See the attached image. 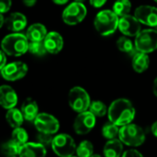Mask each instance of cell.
I'll use <instances>...</instances> for the list:
<instances>
[{
    "label": "cell",
    "mask_w": 157,
    "mask_h": 157,
    "mask_svg": "<svg viewBox=\"0 0 157 157\" xmlns=\"http://www.w3.org/2000/svg\"><path fill=\"white\" fill-rule=\"evenodd\" d=\"M18 101L17 94L13 87L7 85L0 86V104L6 109L16 108Z\"/></svg>",
    "instance_id": "14"
},
{
    "label": "cell",
    "mask_w": 157,
    "mask_h": 157,
    "mask_svg": "<svg viewBox=\"0 0 157 157\" xmlns=\"http://www.w3.org/2000/svg\"><path fill=\"white\" fill-rule=\"evenodd\" d=\"M87 9L82 3L73 2L67 6L62 14L63 21L70 26H75L81 23L86 17Z\"/></svg>",
    "instance_id": "8"
},
{
    "label": "cell",
    "mask_w": 157,
    "mask_h": 157,
    "mask_svg": "<svg viewBox=\"0 0 157 157\" xmlns=\"http://www.w3.org/2000/svg\"><path fill=\"white\" fill-rule=\"evenodd\" d=\"M33 123L39 132L54 135L58 132L60 129L59 121L54 116L46 112L40 113L33 121Z\"/></svg>",
    "instance_id": "9"
},
{
    "label": "cell",
    "mask_w": 157,
    "mask_h": 157,
    "mask_svg": "<svg viewBox=\"0 0 157 157\" xmlns=\"http://www.w3.org/2000/svg\"><path fill=\"white\" fill-rule=\"evenodd\" d=\"M96 118H101L103 116H105L106 114L108 115V111H109V108H107L106 104L100 100H95L91 102V105L89 107L88 109Z\"/></svg>",
    "instance_id": "27"
},
{
    "label": "cell",
    "mask_w": 157,
    "mask_h": 157,
    "mask_svg": "<svg viewBox=\"0 0 157 157\" xmlns=\"http://www.w3.org/2000/svg\"><path fill=\"white\" fill-rule=\"evenodd\" d=\"M21 145L10 139L2 144V153L5 156H17L19 154Z\"/></svg>",
    "instance_id": "25"
},
{
    "label": "cell",
    "mask_w": 157,
    "mask_h": 157,
    "mask_svg": "<svg viewBox=\"0 0 157 157\" xmlns=\"http://www.w3.org/2000/svg\"><path fill=\"white\" fill-rule=\"evenodd\" d=\"M37 1H38V0H22L23 4H24L26 6H28V7H32V6H34L36 5Z\"/></svg>",
    "instance_id": "36"
},
{
    "label": "cell",
    "mask_w": 157,
    "mask_h": 157,
    "mask_svg": "<svg viewBox=\"0 0 157 157\" xmlns=\"http://www.w3.org/2000/svg\"><path fill=\"white\" fill-rule=\"evenodd\" d=\"M7 64L6 63V54L1 50V63H0V69L4 68Z\"/></svg>",
    "instance_id": "35"
},
{
    "label": "cell",
    "mask_w": 157,
    "mask_h": 157,
    "mask_svg": "<svg viewBox=\"0 0 157 157\" xmlns=\"http://www.w3.org/2000/svg\"><path fill=\"white\" fill-rule=\"evenodd\" d=\"M52 1L56 5H65L66 3L69 2V0H52Z\"/></svg>",
    "instance_id": "38"
},
{
    "label": "cell",
    "mask_w": 157,
    "mask_h": 157,
    "mask_svg": "<svg viewBox=\"0 0 157 157\" xmlns=\"http://www.w3.org/2000/svg\"><path fill=\"white\" fill-rule=\"evenodd\" d=\"M96 126V117L89 111L78 113L74 121V131L78 135L89 133Z\"/></svg>",
    "instance_id": "11"
},
{
    "label": "cell",
    "mask_w": 157,
    "mask_h": 157,
    "mask_svg": "<svg viewBox=\"0 0 157 157\" xmlns=\"http://www.w3.org/2000/svg\"><path fill=\"white\" fill-rule=\"evenodd\" d=\"M77 157H91L94 155V146L91 142L85 140L82 141L76 147Z\"/></svg>",
    "instance_id": "26"
},
{
    "label": "cell",
    "mask_w": 157,
    "mask_h": 157,
    "mask_svg": "<svg viewBox=\"0 0 157 157\" xmlns=\"http://www.w3.org/2000/svg\"><path fill=\"white\" fill-rule=\"evenodd\" d=\"M119 29L128 37H136L142 31V23L133 15H127L120 18Z\"/></svg>",
    "instance_id": "12"
},
{
    "label": "cell",
    "mask_w": 157,
    "mask_h": 157,
    "mask_svg": "<svg viewBox=\"0 0 157 157\" xmlns=\"http://www.w3.org/2000/svg\"><path fill=\"white\" fill-rule=\"evenodd\" d=\"M29 52L36 56H43L48 53L43 41H29Z\"/></svg>",
    "instance_id": "30"
},
{
    "label": "cell",
    "mask_w": 157,
    "mask_h": 157,
    "mask_svg": "<svg viewBox=\"0 0 157 157\" xmlns=\"http://www.w3.org/2000/svg\"><path fill=\"white\" fill-rule=\"evenodd\" d=\"M5 25L12 33H17L27 27V17L20 12H13L6 18Z\"/></svg>",
    "instance_id": "15"
},
{
    "label": "cell",
    "mask_w": 157,
    "mask_h": 157,
    "mask_svg": "<svg viewBox=\"0 0 157 157\" xmlns=\"http://www.w3.org/2000/svg\"><path fill=\"white\" fill-rule=\"evenodd\" d=\"M20 110L24 116V119L28 121H34L40 114L38 103L32 98H27L23 101Z\"/></svg>",
    "instance_id": "18"
},
{
    "label": "cell",
    "mask_w": 157,
    "mask_h": 157,
    "mask_svg": "<svg viewBox=\"0 0 157 157\" xmlns=\"http://www.w3.org/2000/svg\"><path fill=\"white\" fill-rule=\"evenodd\" d=\"M151 131H152V133L155 137L157 138V121L155 122H154L151 126Z\"/></svg>",
    "instance_id": "37"
},
{
    "label": "cell",
    "mask_w": 157,
    "mask_h": 157,
    "mask_svg": "<svg viewBox=\"0 0 157 157\" xmlns=\"http://www.w3.org/2000/svg\"><path fill=\"white\" fill-rule=\"evenodd\" d=\"M47 155L46 147L39 143H27L21 146L19 157H45Z\"/></svg>",
    "instance_id": "17"
},
{
    "label": "cell",
    "mask_w": 157,
    "mask_h": 157,
    "mask_svg": "<svg viewBox=\"0 0 157 157\" xmlns=\"http://www.w3.org/2000/svg\"><path fill=\"white\" fill-rule=\"evenodd\" d=\"M153 92H154V95L157 98V77L155 79L154 81V85H153Z\"/></svg>",
    "instance_id": "39"
},
{
    "label": "cell",
    "mask_w": 157,
    "mask_h": 157,
    "mask_svg": "<svg viewBox=\"0 0 157 157\" xmlns=\"http://www.w3.org/2000/svg\"><path fill=\"white\" fill-rule=\"evenodd\" d=\"M120 129L121 128L118 125L114 124L111 121H109L103 125L101 133H102V136L108 140L118 139L119 134H120Z\"/></svg>",
    "instance_id": "24"
},
{
    "label": "cell",
    "mask_w": 157,
    "mask_h": 157,
    "mask_svg": "<svg viewBox=\"0 0 157 157\" xmlns=\"http://www.w3.org/2000/svg\"><path fill=\"white\" fill-rule=\"evenodd\" d=\"M0 28H2L3 26H4V24H5V21H6V19L4 18V14H0Z\"/></svg>",
    "instance_id": "40"
},
{
    "label": "cell",
    "mask_w": 157,
    "mask_h": 157,
    "mask_svg": "<svg viewBox=\"0 0 157 157\" xmlns=\"http://www.w3.org/2000/svg\"><path fill=\"white\" fill-rule=\"evenodd\" d=\"M121 157H144V155L138 150H136L134 148H132V149L126 150L123 153V155H122Z\"/></svg>",
    "instance_id": "33"
},
{
    "label": "cell",
    "mask_w": 157,
    "mask_h": 157,
    "mask_svg": "<svg viewBox=\"0 0 157 157\" xmlns=\"http://www.w3.org/2000/svg\"><path fill=\"white\" fill-rule=\"evenodd\" d=\"M36 139L39 144H42L43 146H52V141L54 139V135L52 134H48V133H43V132H38L36 135Z\"/></svg>",
    "instance_id": "31"
},
{
    "label": "cell",
    "mask_w": 157,
    "mask_h": 157,
    "mask_svg": "<svg viewBox=\"0 0 157 157\" xmlns=\"http://www.w3.org/2000/svg\"><path fill=\"white\" fill-rule=\"evenodd\" d=\"M89 94L81 86H74L68 93V103L70 108L77 112L82 113L87 111L91 105Z\"/></svg>",
    "instance_id": "5"
},
{
    "label": "cell",
    "mask_w": 157,
    "mask_h": 157,
    "mask_svg": "<svg viewBox=\"0 0 157 157\" xmlns=\"http://www.w3.org/2000/svg\"><path fill=\"white\" fill-rule=\"evenodd\" d=\"M11 139L21 146L24 145L25 144L29 143L28 142V140H29L28 132H26V130H24L21 127L13 129V132L11 133Z\"/></svg>",
    "instance_id": "29"
},
{
    "label": "cell",
    "mask_w": 157,
    "mask_h": 157,
    "mask_svg": "<svg viewBox=\"0 0 157 157\" xmlns=\"http://www.w3.org/2000/svg\"><path fill=\"white\" fill-rule=\"evenodd\" d=\"M86 0H75V2H77V3H82V4H84V2H85Z\"/></svg>",
    "instance_id": "41"
},
{
    "label": "cell",
    "mask_w": 157,
    "mask_h": 157,
    "mask_svg": "<svg viewBox=\"0 0 157 157\" xmlns=\"http://www.w3.org/2000/svg\"><path fill=\"white\" fill-rule=\"evenodd\" d=\"M43 42L48 53L51 54H57L63 48V39L62 35L56 31L48 32Z\"/></svg>",
    "instance_id": "16"
},
{
    "label": "cell",
    "mask_w": 157,
    "mask_h": 157,
    "mask_svg": "<svg viewBox=\"0 0 157 157\" xmlns=\"http://www.w3.org/2000/svg\"><path fill=\"white\" fill-rule=\"evenodd\" d=\"M91 157H102V156H101L100 155H98V154H94V155H93Z\"/></svg>",
    "instance_id": "42"
},
{
    "label": "cell",
    "mask_w": 157,
    "mask_h": 157,
    "mask_svg": "<svg viewBox=\"0 0 157 157\" xmlns=\"http://www.w3.org/2000/svg\"><path fill=\"white\" fill-rule=\"evenodd\" d=\"M47 34V29L41 23L31 24L26 32V36L29 41H43Z\"/></svg>",
    "instance_id": "19"
},
{
    "label": "cell",
    "mask_w": 157,
    "mask_h": 157,
    "mask_svg": "<svg viewBox=\"0 0 157 157\" xmlns=\"http://www.w3.org/2000/svg\"><path fill=\"white\" fill-rule=\"evenodd\" d=\"M120 17L113 12V10L104 9L98 12L94 19V26L96 30L102 36H109L113 34L119 29Z\"/></svg>",
    "instance_id": "3"
},
{
    "label": "cell",
    "mask_w": 157,
    "mask_h": 157,
    "mask_svg": "<svg viewBox=\"0 0 157 157\" xmlns=\"http://www.w3.org/2000/svg\"><path fill=\"white\" fill-rule=\"evenodd\" d=\"M107 0H89L90 5L95 8H100L106 4Z\"/></svg>",
    "instance_id": "34"
},
{
    "label": "cell",
    "mask_w": 157,
    "mask_h": 157,
    "mask_svg": "<svg viewBox=\"0 0 157 157\" xmlns=\"http://www.w3.org/2000/svg\"><path fill=\"white\" fill-rule=\"evenodd\" d=\"M154 1H155V2H156V3H157V0H154Z\"/></svg>",
    "instance_id": "45"
},
{
    "label": "cell",
    "mask_w": 157,
    "mask_h": 157,
    "mask_svg": "<svg viewBox=\"0 0 157 157\" xmlns=\"http://www.w3.org/2000/svg\"><path fill=\"white\" fill-rule=\"evenodd\" d=\"M76 144L74 138L67 133H60L54 136L52 148L59 157H71L76 152Z\"/></svg>",
    "instance_id": "6"
},
{
    "label": "cell",
    "mask_w": 157,
    "mask_h": 157,
    "mask_svg": "<svg viewBox=\"0 0 157 157\" xmlns=\"http://www.w3.org/2000/svg\"><path fill=\"white\" fill-rule=\"evenodd\" d=\"M136 115V110L131 100L127 98H117L109 107V121L122 127L132 123Z\"/></svg>",
    "instance_id": "1"
},
{
    "label": "cell",
    "mask_w": 157,
    "mask_h": 157,
    "mask_svg": "<svg viewBox=\"0 0 157 157\" xmlns=\"http://www.w3.org/2000/svg\"><path fill=\"white\" fill-rule=\"evenodd\" d=\"M6 157H17V156H6Z\"/></svg>",
    "instance_id": "43"
},
{
    "label": "cell",
    "mask_w": 157,
    "mask_h": 157,
    "mask_svg": "<svg viewBox=\"0 0 157 157\" xmlns=\"http://www.w3.org/2000/svg\"><path fill=\"white\" fill-rule=\"evenodd\" d=\"M132 65L133 70L136 73L142 74L145 72L149 68V65H150V58L148 54L136 52L132 57Z\"/></svg>",
    "instance_id": "21"
},
{
    "label": "cell",
    "mask_w": 157,
    "mask_h": 157,
    "mask_svg": "<svg viewBox=\"0 0 157 157\" xmlns=\"http://www.w3.org/2000/svg\"><path fill=\"white\" fill-rule=\"evenodd\" d=\"M117 47L121 52H125V53H132L134 51H136L135 45L126 36H121L118 39Z\"/></svg>",
    "instance_id": "28"
},
{
    "label": "cell",
    "mask_w": 157,
    "mask_h": 157,
    "mask_svg": "<svg viewBox=\"0 0 157 157\" xmlns=\"http://www.w3.org/2000/svg\"><path fill=\"white\" fill-rule=\"evenodd\" d=\"M123 153V144L119 138L108 140L103 147V155L105 157H121Z\"/></svg>",
    "instance_id": "20"
},
{
    "label": "cell",
    "mask_w": 157,
    "mask_h": 157,
    "mask_svg": "<svg viewBox=\"0 0 157 157\" xmlns=\"http://www.w3.org/2000/svg\"><path fill=\"white\" fill-rule=\"evenodd\" d=\"M136 52L151 53L157 50V29H147L142 30L134 40Z\"/></svg>",
    "instance_id": "7"
},
{
    "label": "cell",
    "mask_w": 157,
    "mask_h": 157,
    "mask_svg": "<svg viewBox=\"0 0 157 157\" xmlns=\"http://www.w3.org/2000/svg\"><path fill=\"white\" fill-rule=\"evenodd\" d=\"M132 10V3L130 0H117L113 5V12L119 17H122L130 14Z\"/></svg>",
    "instance_id": "23"
},
{
    "label": "cell",
    "mask_w": 157,
    "mask_h": 157,
    "mask_svg": "<svg viewBox=\"0 0 157 157\" xmlns=\"http://www.w3.org/2000/svg\"><path fill=\"white\" fill-rule=\"evenodd\" d=\"M29 44L27 36L17 32L6 35L2 40L1 48L6 55L18 57L29 52Z\"/></svg>",
    "instance_id": "2"
},
{
    "label": "cell",
    "mask_w": 157,
    "mask_h": 157,
    "mask_svg": "<svg viewBox=\"0 0 157 157\" xmlns=\"http://www.w3.org/2000/svg\"><path fill=\"white\" fill-rule=\"evenodd\" d=\"M119 139L123 144L132 148H135L144 144L146 135L141 126L134 123H130L121 127Z\"/></svg>",
    "instance_id": "4"
},
{
    "label": "cell",
    "mask_w": 157,
    "mask_h": 157,
    "mask_svg": "<svg viewBox=\"0 0 157 157\" xmlns=\"http://www.w3.org/2000/svg\"><path fill=\"white\" fill-rule=\"evenodd\" d=\"M71 157H77V156H75V155H73V156H71Z\"/></svg>",
    "instance_id": "44"
},
{
    "label": "cell",
    "mask_w": 157,
    "mask_h": 157,
    "mask_svg": "<svg viewBox=\"0 0 157 157\" xmlns=\"http://www.w3.org/2000/svg\"><path fill=\"white\" fill-rule=\"evenodd\" d=\"M3 78L6 81L13 82L23 78L28 73V65L20 61L7 63L4 68L0 69Z\"/></svg>",
    "instance_id": "10"
},
{
    "label": "cell",
    "mask_w": 157,
    "mask_h": 157,
    "mask_svg": "<svg viewBox=\"0 0 157 157\" xmlns=\"http://www.w3.org/2000/svg\"><path fill=\"white\" fill-rule=\"evenodd\" d=\"M24 116L20 109H17L16 108H13L11 109H8L6 114V121L9 124V126L13 129L19 128L23 124L24 121Z\"/></svg>",
    "instance_id": "22"
},
{
    "label": "cell",
    "mask_w": 157,
    "mask_h": 157,
    "mask_svg": "<svg viewBox=\"0 0 157 157\" xmlns=\"http://www.w3.org/2000/svg\"><path fill=\"white\" fill-rule=\"evenodd\" d=\"M134 16L142 23L149 27H157V7L143 5L134 11Z\"/></svg>",
    "instance_id": "13"
},
{
    "label": "cell",
    "mask_w": 157,
    "mask_h": 157,
    "mask_svg": "<svg viewBox=\"0 0 157 157\" xmlns=\"http://www.w3.org/2000/svg\"><path fill=\"white\" fill-rule=\"evenodd\" d=\"M12 5V0H0V12L2 14L6 13Z\"/></svg>",
    "instance_id": "32"
}]
</instances>
